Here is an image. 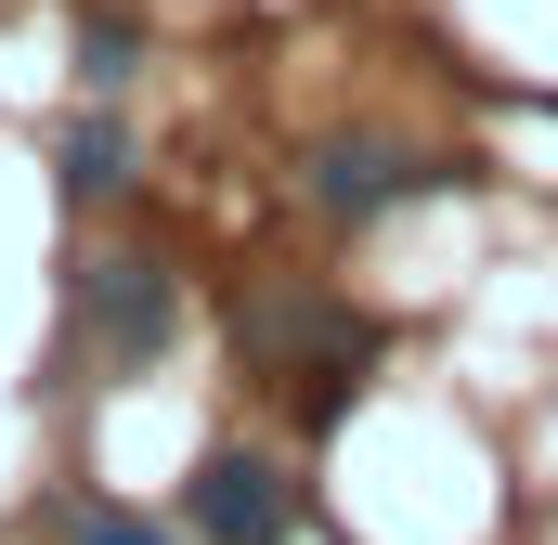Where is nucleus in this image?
<instances>
[{
  "label": "nucleus",
  "instance_id": "obj_1",
  "mask_svg": "<svg viewBox=\"0 0 558 545\" xmlns=\"http://www.w3.org/2000/svg\"><path fill=\"white\" fill-rule=\"evenodd\" d=\"M234 364L299 403V428H338L377 377V312H351L338 286H247L234 299Z\"/></svg>",
  "mask_w": 558,
  "mask_h": 545
},
{
  "label": "nucleus",
  "instance_id": "obj_2",
  "mask_svg": "<svg viewBox=\"0 0 558 545\" xmlns=\"http://www.w3.org/2000/svg\"><path fill=\"white\" fill-rule=\"evenodd\" d=\"M454 182H468V156H441L416 131H325V143H299V208L325 234H377V221H403L428 195H454Z\"/></svg>",
  "mask_w": 558,
  "mask_h": 545
},
{
  "label": "nucleus",
  "instance_id": "obj_3",
  "mask_svg": "<svg viewBox=\"0 0 558 545\" xmlns=\"http://www.w3.org/2000/svg\"><path fill=\"white\" fill-rule=\"evenodd\" d=\"M299 520H312V481L274 441H208L182 468V533L195 545H299Z\"/></svg>",
  "mask_w": 558,
  "mask_h": 545
},
{
  "label": "nucleus",
  "instance_id": "obj_4",
  "mask_svg": "<svg viewBox=\"0 0 558 545\" xmlns=\"http://www.w3.org/2000/svg\"><path fill=\"white\" fill-rule=\"evenodd\" d=\"M169 338H182V272L156 261V247H105V261H78V351H92L105 377L169 364Z\"/></svg>",
  "mask_w": 558,
  "mask_h": 545
},
{
  "label": "nucleus",
  "instance_id": "obj_5",
  "mask_svg": "<svg viewBox=\"0 0 558 545\" xmlns=\"http://www.w3.org/2000/svg\"><path fill=\"white\" fill-rule=\"evenodd\" d=\"M52 182H65V208H118V195L143 182L131 118H118V105H78V118L52 131Z\"/></svg>",
  "mask_w": 558,
  "mask_h": 545
},
{
  "label": "nucleus",
  "instance_id": "obj_6",
  "mask_svg": "<svg viewBox=\"0 0 558 545\" xmlns=\"http://www.w3.org/2000/svg\"><path fill=\"white\" fill-rule=\"evenodd\" d=\"M143 65V26L131 13H78V105H118Z\"/></svg>",
  "mask_w": 558,
  "mask_h": 545
},
{
  "label": "nucleus",
  "instance_id": "obj_7",
  "mask_svg": "<svg viewBox=\"0 0 558 545\" xmlns=\"http://www.w3.org/2000/svg\"><path fill=\"white\" fill-rule=\"evenodd\" d=\"M52 545H182V533L143 520V507H118V494H65L52 507Z\"/></svg>",
  "mask_w": 558,
  "mask_h": 545
}]
</instances>
